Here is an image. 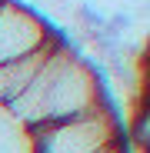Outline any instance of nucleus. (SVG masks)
Wrapping results in <instances>:
<instances>
[{
	"instance_id": "f03ea898",
	"label": "nucleus",
	"mask_w": 150,
	"mask_h": 153,
	"mask_svg": "<svg viewBox=\"0 0 150 153\" xmlns=\"http://www.w3.org/2000/svg\"><path fill=\"white\" fill-rule=\"evenodd\" d=\"M47 40L50 33L27 7H17L13 0H0V63L34 53Z\"/></svg>"
},
{
	"instance_id": "f257e3e1",
	"label": "nucleus",
	"mask_w": 150,
	"mask_h": 153,
	"mask_svg": "<svg viewBox=\"0 0 150 153\" xmlns=\"http://www.w3.org/2000/svg\"><path fill=\"white\" fill-rule=\"evenodd\" d=\"M34 153H104L117 143L113 113L100 103L80 117H70L60 123H43L30 130Z\"/></svg>"
},
{
	"instance_id": "20e7f679",
	"label": "nucleus",
	"mask_w": 150,
	"mask_h": 153,
	"mask_svg": "<svg viewBox=\"0 0 150 153\" xmlns=\"http://www.w3.org/2000/svg\"><path fill=\"white\" fill-rule=\"evenodd\" d=\"M104 153H123V146H120V143H113V146H107Z\"/></svg>"
},
{
	"instance_id": "7ed1b4c3",
	"label": "nucleus",
	"mask_w": 150,
	"mask_h": 153,
	"mask_svg": "<svg viewBox=\"0 0 150 153\" xmlns=\"http://www.w3.org/2000/svg\"><path fill=\"white\" fill-rule=\"evenodd\" d=\"M54 47H57V37H50L43 47L34 50V53L0 63V107H10L13 100L30 87V80L37 76V70L47 63V57H50V50H54Z\"/></svg>"
}]
</instances>
